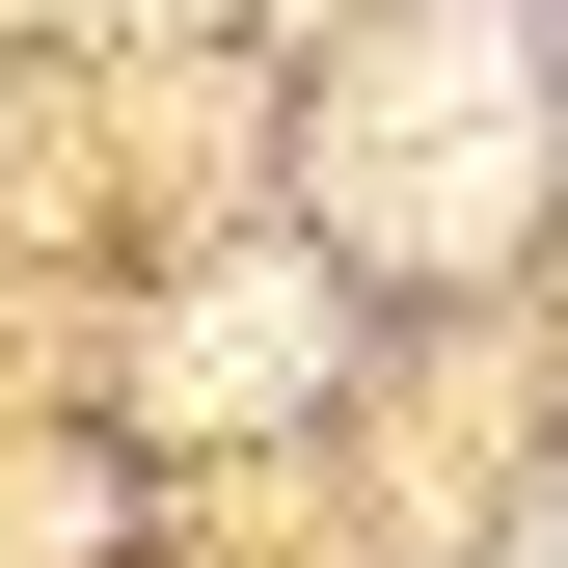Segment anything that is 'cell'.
<instances>
[{
    "label": "cell",
    "instance_id": "1",
    "mask_svg": "<svg viewBox=\"0 0 568 568\" xmlns=\"http://www.w3.org/2000/svg\"><path fill=\"white\" fill-rule=\"evenodd\" d=\"M541 568H568V541H541Z\"/></svg>",
    "mask_w": 568,
    "mask_h": 568
}]
</instances>
